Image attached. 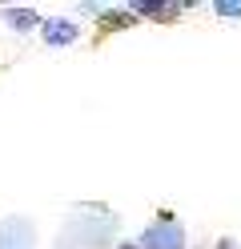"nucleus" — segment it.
I'll return each mask as SVG.
<instances>
[{
  "instance_id": "f257e3e1",
  "label": "nucleus",
  "mask_w": 241,
  "mask_h": 249,
  "mask_svg": "<svg viewBox=\"0 0 241 249\" xmlns=\"http://www.w3.org/2000/svg\"><path fill=\"white\" fill-rule=\"evenodd\" d=\"M141 245H145V249H181V245H185V233H181V225L161 221V225H153V229L141 237Z\"/></svg>"
},
{
  "instance_id": "f03ea898",
  "label": "nucleus",
  "mask_w": 241,
  "mask_h": 249,
  "mask_svg": "<svg viewBox=\"0 0 241 249\" xmlns=\"http://www.w3.org/2000/svg\"><path fill=\"white\" fill-rule=\"evenodd\" d=\"M28 245H32L28 221H8V225H0V249H28Z\"/></svg>"
},
{
  "instance_id": "7ed1b4c3",
  "label": "nucleus",
  "mask_w": 241,
  "mask_h": 249,
  "mask_svg": "<svg viewBox=\"0 0 241 249\" xmlns=\"http://www.w3.org/2000/svg\"><path fill=\"white\" fill-rule=\"evenodd\" d=\"M44 40H48V44H73V40H76V24H69V20L44 24Z\"/></svg>"
},
{
  "instance_id": "20e7f679",
  "label": "nucleus",
  "mask_w": 241,
  "mask_h": 249,
  "mask_svg": "<svg viewBox=\"0 0 241 249\" xmlns=\"http://www.w3.org/2000/svg\"><path fill=\"white\" fill-rule=\"evenodd\" d=\"M4 17H8L12 28H37V24H40V20H37V12H28V8H8Z\"/></svg>"
},
{
  "instance_id": "39448f33",
  "label": "nucleus",
  "mask_w": 241,
  "mask_h": 249,
  "mask_svg": "<svg viewBox=\"0 0 241 249\" xmlns=\"http://www.w3.org/2000/svg\"><path fill=\"white\" fill-rule=\"evenodd\" d=\"M141 12H149V17H157V20H173L177 12H181V4H137Z\"/></svg>"
},
{
  "instance_id": "423d86ee",
  "label": "nucleus",
  "mask_w": 241,
  "mask_h": 249,
  "mask_svg": "<svg viewBox=\"0 0 241 249\" xmlns=\"http://www.w3.org/2000/svg\"><path fill=\"white\" fill-rule=\"evenodd\" d=\"M217 17H241V4H237V0H229V4L221 0V4H217Z\"/></svg>"
},
{
  "instance_id": "0eeeda50",
  "label": "nucleus",
  "mask_w": 241,
  "mask_h": 249,
  "mask_svg": "<svg viewBox=\"0 0 241 249\" xmlns=\"http://www.w3.org/2000/svg\"><path fill=\"white\" fill-rule=\"evenodd\" d=\"M125 24H129V17H109L105 20V28H125Z\"/></svg>"
},
{
  "instance_id": "6e6552de",
  "label": "nucleus",
  "mask_w": 241,
  "mask_h": 249,
  "mask_svg": "<svg viewBox=\"0 0 241 249\" xmlns=\"http://www.w3.org/2000/svg\"><path fill=\"white\" fill-rule=\"evenodd\" d=\"M221 249H233V245H229V241H221Z\"/></svg>"
},
{
  "instance_id": "1a4fd4ad",
  "label": "nucleus",
  "mask_w": 241,
  "mask_h": 249,
  "mask_svg": "<svg viewBox=\"0 0 241 249\" xmlns=\"http://www.w3.org/2000/svg\"><path fill=\"white\" fill-rule=\"evenodd\" d=\"M125 249H133V245H125Z\"/></svg>"
}]
</instances>
